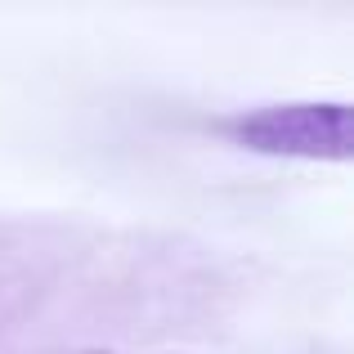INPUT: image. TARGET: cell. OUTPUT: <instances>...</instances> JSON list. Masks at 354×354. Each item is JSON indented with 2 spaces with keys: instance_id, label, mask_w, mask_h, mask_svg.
I'll use <instances>...</instances> for the list:
<instances>
[{
  "instance_id": "cell-1",
  "label": "cell",
  "mask_w": 354,
  "mask_h": 354,
  "mask_svg": "<svg viewBox=\"0 0 354 354\" xmlns=\"http://www.w3.org/2000/svg\"><path fill=\"white\" fill-rule=\"evenodd\" d=\"M229 144L260 157L292 162H350V104L346 99H292L260 104L220 121Z\"/></svg>"
}]
</instances>
